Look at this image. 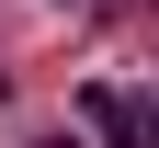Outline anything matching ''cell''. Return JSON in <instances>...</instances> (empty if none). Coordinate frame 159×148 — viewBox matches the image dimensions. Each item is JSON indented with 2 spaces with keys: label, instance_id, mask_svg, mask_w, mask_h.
Listing matches in <instances>:
<instances>
[{
  "label": "cell",
  "instance_id": "2",
  "mask_svg": "<svg viewBox=\"0 0 159 148\" xmlns=\"http://www.w3.org/2000/svg\"><path fill=\"white\" fill-rule=\"evenodd\" d=\"M34 148H80V137H34Z\"/></svg>",
  "mask_w": 159,
  "mask_h": 148
},
{
  "label": "cell",
  "instance_id": "1",
  "mask_svg": "<svg viewBox=\"0 0 159 148\" xmlns=\"http://www.w3.org/2000/svg\"><path fill=\"white\" fill-rule=\"evenodd\" d=\"M80 125H91L102 148H159V103L125 91V80H80Z\"/></svg>",
  "mask_w": 159,
  "mask_h": 148
}]
</instances>
